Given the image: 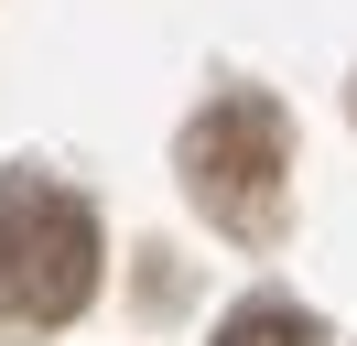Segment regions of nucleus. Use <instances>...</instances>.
Segmentation results:
<instances>
[{"instance_id":"f03ea898","label":"nucleus","mask_w":357,"mask_h":346,"mask_svg":"<svg viewBox=\"0 0 357 346\" xmlns=\"http://www.w3.org/2000/svg\"><path fill=\"white\" fill-rule=\"evenodd\" d=\"M184 195L206 206V227L227 238H271L282 227V173H292V130L271 98H217L195 130H184Z\"/></svg>"},{"instance_id":"7ed1b4c3","label":"nucleus","mask_w":357,"mask_h":346,"mask_svg":"<svg viewBox=\"0 0 357 346\" xmlns=\"http://www.w3.org/2000/svg\"><path fill=\"white\" fill-rule=\"evenodd\" d=\"M217 346H325V336H314V314H292V303H238V314L217 324Z\"/></svg>"},{"instance_id":"f257e3e1","label":"nucleus","mask_w":357,"mask_h":346,"mask_svg":"<svg viewBox=\"0 0 357 346\" xmlns=\"http://www.w3.org/2000/svg\"><path fill=\"white\" fill-rule=\"evenodd\" d=\"M98 292V216L44 173H0V314L66 324Z\"/></svg>"}]
</instances>
